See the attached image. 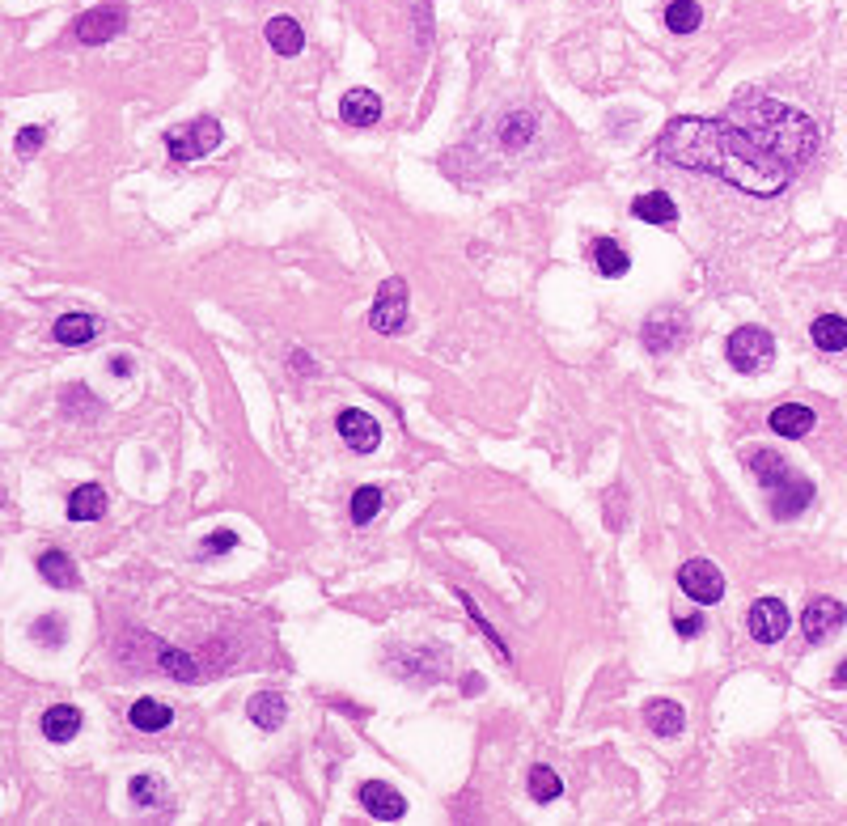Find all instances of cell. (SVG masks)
<instances>
[{
    "label": "cell",
    "instance_id": "1",
    "mask_svg": "<svg viewBox=\"0 0 847 826\" xmlns=\"http://www.w3.org/2000/svg\"><path fill=\"white\" fill-rule=\"evenodd\" d=\"M653 157H661L665 166L716 174L729 187L759 195V200L780 195L792 183V174H797L780 157H771L767 149L754 145L729 119H699V115H678L665 123V132L653 145Z\"/></svg>",
    "mask_w": 847,
    "mask_h": 826
},
{
    "label": "cell",
    "instance_id": "2",
    "mask_svg": "<svg viewBox=\"0 0 847 826\" xmlns=\"http://www.w3.org/2000/svg\"><path fill=\"white\" fill-rule=\"evenodd\" d=\"M725 119L733 128H742L759 149L780 157L788 170H801L822 145L818 123L805 111H797V106H788V102H776V98H763V94L737 98L725 111Z\"/></svg>",
    "mask_w": 847,
    "mask_h": 826
},
{
    "label": "cell",
    "instance_id": "3",
    "mask_svg": "<svg viewBox=\"0 0 847 826\" xmlns=\"http://www.w3.org/2000/svg\"><path fill=\"white\" fill-rule=\"evenodd\" d=\"M216 145H221V123H216L212 115L195 119V123H183V128H174V132L166 136L170 161H183V166H191V161L208 157Z\"/></svg>",
    "mask_w": 847,
    "mask_h": 826
},
{
    "label": "cell",
    "instance_id": "4",
    "mask_svg": "<svg viewBox=\"0 0 847 826\" xmlns=\"http://www.w3.org/2000/svg\"><path fill=\"white\" fill-rule=\"evenodd\" d=\"M725 352H729V365L733 369L763 373L771 365V356H776V339H771V331H763V327H742V331L729 335Z\"/></svg>",
    "mask_w": 847,
    "mask_h": 826
},
{
    "label": "cell",
    "instance_id": "5",
    "mask_svg": "<svg viewBox=\"0 0 847 826\" xmlns=\"http://www.w3.org/2000/svg\"><path fill=\"white\" fill-rule=\"evenodd\" d=\"M678 589L699 606H716L725 598V572L712 560H687L678 568Z\"/></svg>",
    "mask_w": 847,
    "mask_h": 826
},
{
    "label": "cell",
    "instance_id": "6",
    "mask_svg": "<svg viewBox=\"0 0 847 826\" xmlns=\"http://www.w3.org/2000/svg\"><path fill=\"white\" fill-rule=\"evenodd\" d=\"M369 327L377 335H399L407 327V280L390 276L382 284V293H377L373 310H369Z\"/></svg>",
    "mask_w": 847,
    "mask_h": 826
},
{
    "label": "cell",
    "instance_id": "7",
    "mask_svg": "<svg viewBox=\"0 0 847 826\" xmlns=\"http://www.w3.org/2000/svg\"><path fill=\"white\" fill-rule=\"evenodd\" d=\"M123 26H128V9H123V5H98V9H89V13L77 17L72 34H77V43L98 47V43H106V39H115Z\"/></svg>",
    "mask_w": 847,
    "mask_h": 826
},
{
    "label": "cell",
    "instance_id": "8",
    "mask_svg": "<svg viewBox=\"0 0 847 826\" xmlns=\"http://www.w3.org/2000/svg\"><path fill=\"white\" fill-rule=\"evenodd\" d=\"M843 619H847L843 602H835V598H809V606L801 610V632H805L809 644H826L843 627Z\"/></svg>",
    "mask_w": 847,
    "mask_h": 826
},
{
    "label": "cell",
    "instance_id": "9",
    "mask_svg": "<svg viewBox=\"0 0 847 826\" xmlns=\"http://www.w3.org/2000/svg\"><path fill=\"white\" fill-rule=\"evenodd\" d=\"M788 606L780 598H759L750 606V615H746V627H750V636L759 640V644H780L788 636Z\"/></svg>",
    "mask_w": 847,
    "mask_h": 826
},
{
    "label": "cell",
    "instance_id": "10",
    "mask_svg": "<svg viewBox=\"0 0 847 826\" xmlns=\"http://www.w3.org/2000/svg\"><path fill=\"white\" fill-rule=\"evenodd\" d=\"M339 437H344L348 450L356 454H373L377 445H382V424H377L369 411H360V407H348V411H339Z\"/></svg>",
    "mask_w": 847,
    "mask_h": 826
},
{
    "label": "cell",
    "instance_id": "11",
    "mask_svg": "<svg viewBox=\"0 0 847 826\" xmlns=\"http://www.w3.org/2000/svg\"><path fill=\"white\" fill-rule=\"evenodd\" d=\"M682 339H687V318H682L678 310H657L644 322V348L648 352L665 356V352H674Z\"/></svg>",
    "mask_w": 847,
    "mask_h": 826
},
{
    "label": "cell",
    "instance_id": "12",
    "mask_svg": "<svg viewBox=\"0 0 847 826\" xmlns=\"http://www.w3.org/2000/svg\"><path fill=\"white\" fill-rule=\"evenodd\" d=\"M356 797H360V805H365L373 818H382V822H399V818L407 814V801L394 793L390 784H382V780H365Z\"/></svg>",
    "mask_w": 847,
    "mask_h": 826
},
{
    "label": "cell",
    "instance_id": "13",
    "mask_svg": "<svg viewBox=\"0 0 847 826\" xmlns=\"http://www.w3.org/2000/svg\"><path fill=\"white\" fill-rule=\"evenodd\" d=\"M809 505H814V483H809V479L792 475L788 483H780V488L771 492V513H776L780 522H788V517H801Z\"/></svg>",
    "mask_w": 847,
    "mask_h": 826
},
{
    "label": "cell",
    "instance_id": "14",
    "mask_svg": "<svg viewBox=\"0 0 847 826\" xmlns=\"http://www.w3.org/2000/svg\"><path fill=\"white\" fill-rule=\"evenodd\" d=\"M767 424H771V433H780V437H788V441H801V437L814 433L818 416H814V411H809L805 403H780V407L767 416Z\"/></svg>",
    "mask_w": 847,
    "mask_h": 826
},
{
    "label": "cell",
    "instance_id": "15",
    "mask_svg": "<svg viewBox=\"0 0 847 826\" xmlns=\"http://www.w3.org/2000/svg\"><path fill=\"white\" fill-rule=\"evenodd\" d=\"M339 119H344L348 128H373V123L382 119V98H377L373 89H348L344 102H339Z\"/></svg>",
    "mask_w": 847,
    "mask_h": 826
},
{
    "label": "cell",
    "instance_id": "16",
    "mask_svg": "<svg viewBox=\"0 0 847 826\" xmlns=\"http://www.w3.org/2000/svg\"><path fill=\"white\" fill-rule=\"evenodd\" d=\"M644 725L657 733V738H678L687 729V712L674 699H648L644 704Z\"/></svg>",
    "mask_w": 847,
    "mask_h": 826
},
{
    "label": "cell",
    "instance_id": "17",
    "mask_svg": "<svg viewBox=\"0 0 847 826\" xmlns=\"http://www.w3.org/2000/svg\"><path fill=\"white\" fill-rule=\"evenodd\" d=\"M81 725H85V716L72 704H51L43 712V738L47 742H72L81 733Z\"/></svg>",
    "mask_w": 847,
    "mask_h": 826
},
{
    "label": "cell",
    "instance_id": "18",
    "mask_svg": "<svg viewBox=\"0 0 847 826\" xmlns=\"http://www.w3.org/2000/svg\"><path fill=\"white\" fill-rule=\"evenodd\" d=\"M746 462H750V471H754V479L763 483L767 492H776L780 483H788L792 479V471H788V462L776 454V450H750L746 454Z\"/></svg>",
    "mask_w": 847,
    "mask_h": 826
},
{
    "label": "cell",
    "instance_id": "19",
    "mask_svg": "<svg viewBox=\"0 0 847 826\" xmlns=\"http://www.w3.org/2000/svg\"><path fill=\"white\" fill-rule=\"evenodd\" d=\"M102 513H106L102 483H81V488L68 496V522H98Z\"/></svg>",
    "mask_w": 847,
    "mask_h": 826
},
{
    "label": "cell",
    "instance_id": "20",
    "mask_svg": "<svg viewBox=\"0 0 847 826\" xmlns=\"http://www.w3.org/2000/svg\"><path fill=\"white\" fill-rule=\"evenodd\" d=\"M128 721H132L140 733H161V729L174 725V708L161 704V699H136V704L128 708Z\"/></svg>",
    "mask_w": 847,
    "mask_h": 826
},
{
    "label": "cell",
    "instance_id": "21",
    "mask_svg": "<svg viewBox=\"0 0 847 826\" xmlns=\"http://www.w3.org/2000/svg\"><path fill=\"white\" fill-rule=\"evenodd\" d=\"M632 217L648 221V225H674L678 221V204L665 191H648L632 200Z\"/></svg>",
    "mask_w": 847,
    "mask_h": 826
},
{
    "label": "cell",
    "instance_id": "22",
    "mask_svg": "<svg viewBox=\"0 0 847 826\" xmlns=\"http://www.w3.org/2000/svg\"><path fill=\"white\" fill-rule=\"evenodd\" d=\"M39 577L47 585H56V589H77L81 585V572H77V564H72L64 551H43L39 555Z\"/></svg>",
    "mask_w": 847,
    "mask_h": 826
},
{
    "label": "cell",
    "instance_id": "23",
    "mask_svg": "<svg viewBox=\"0 0 847 826\" xmlns=\"http://www.w3.org/2000/svg\"><path fill=\"white\" fill-rule=\"evenodd\" d=\"M51 335H56V344H64V348H81L98 335V318L94 314H64L56 327H51Z\"/></svg>",
    "mask_w": 847,
    "mask_h": 826
},
{
    "label": "cell",
    "instance_id": "24",
    "mask_svg": "<svg viewBox=\"0 0 847 826\" xmlns=\"http://www.w3.org/2000/svg\"><path fill=\"white\" fill-rule=\"evenodd\" d=\"M267 43H272V51H280V56H301L305 30L293 22V17H272V22H267Z\"/></svg>",
    "mask_w": 847,
    "mask_h": 826
},
{
    "label": "cell",
    "instance_id": "25",
    "mask_svg": "<svg viewBox=\"0 0 847 826\" xmlns=\"http://www.w3.org/2000/svg\"><path fill=\"white\" fill-rule=\"evenodd\" d=\"M246 712H250V721H255L259 729H280L284 725V716H288V708H284V695H276V691H259L255 699L246 704Z\"/></svg>",
    "mask_w": 847,
    "mask_h": 826
},
{
    "label": "cell",
    "instance_id": "26",
    "mask_svg": "<svg viewBox=\"0 0 847 826\" xmlns=\"http://www.w3.org/2000/svg\"><path fill=\"white\" fill-rule=\"evenodd\" d=\"M809 339H814V348H822V352H843L847 348V318H839V314L814 318Z\"/></svg>",
    "mask_w": 847,
    "mask_h": 826
},
{
    "label": "cell",
    "instance_id": "27",
    "mask_svg": "<svg viewBox=\"0 0 847 826\" xmlns=\"http://www.w3.org/2000/svg\"><path fill=\"white\" fill-rule=\"evenodd\" d=\"M593 267H598L602 276L619 280V276H627V267H632V259H627V250H623L619 242L598 238V242H593Z\"/></svg>",
    "mask_w": 847,
    "mask_h": 826
},
{
    "label": "cell",
    "instance_id": "28",
    "mask_svg": "<svg viewBox=\"0 0 847 826\" xmlns=\"http://www.w3.org/2000/svg\"><path fill=\"white\" fill-rule=\"evenodd\" d=\"M128 793H132V805H140V810H166L170 805L166 784H161V776H149V771L128 784Z\"/></svg>",
    "mask_w": 847,
    "mask_h": 826
},
{
    "label": "cell",
    "instance_id": "29",
    "mask_svg": "<svg viewBox=\"0 0 847 826\" xmlns=\"http://www.w3.org/2000/svg\"><path fill=\"white\" fill-rule=\"evenodd\" d=\"M665 26L674 34H691L704 26V9H699L695 0H670V5H665Z\"/></svg>",
    "mask_w": 847,
    "mask_h": 826
},
{
    "label": "cell",
    "instance_id": "30",
    "mask_svg": "<svg viewBox=\"0 0 847 826\" xmlns=\"http://www.w3.org/2000/svg\"><path fill=\"white\" fill-rule=\"evenodd\" d=\"M530 797H534L538 805L560 801V797H564V780L555 776L551 767H534V771H530Z\"/></svg>",
    "mask_w": 847,
    "mask_h": 826
},
{
    "label": "cell",
    "instance_id": "31",
    "mask_svg": "<svg viewBox=\"0 0 847 826\" xmlns=\"http://www.w3.org/2000/svg\"><path fill=\"white\" fill-rule=\"evenodd\" d=\"M157 666L166 670V674H174V678H183V682H195V678H200V666H195L191 657L166 649V644H157Z\"/></svg>",
    "mask_w": 847,
    "mask_h": 826
},
{
    "label": "cell",
    "instance_id": "32",
    "mask_svg": "<svg viewBox=\"0 0 847 826\" xmlns=\"http://www.w3.org/2000/svg\"><path fill=\"white\" fill-rule=\"evenodd\" d=\"M377 509H382V488H356V496H352V522L356 526H369L373 517H377Z\"/></svg>",
    "mask_w": 847,
    "mask_h": 826
},
{
    "label": "cell",
    "instance_id": "33",
    "mask_svg": "<svg viewBox=\"0 0 847 826\" xmlns=\"http://www.w3.org/2000/svg\"><path fill=\"white\" fill-rule=\"evenodd\" d=\"M458 598L466 602V615H471V619L479 623V632H483V636H488V644H492V649H496V653H500V657H504V661H509V666H513V653H509V649H504V640L496 636V627H492L488 619H483V615H479V606H475L471 598H466V594H458Z\"/></svg>",
    "mask_w": 847,
    "mask_h": 826
},
{
    "label": "cell",
    "instance_id": "34",
    "mask_svg": "<svg viewBox=\"0 0 847 826\" xmlns=\"http://www.w3.org/2000/svg\"><path fill=\"white\" fill-rule=\"evenodd\" d=\"M43 145H47V128H43V123H30V128L17 132V157H34Z\"/></svg>",
    "mask_w": 847,
    "mask_h": 826
},
{
    "label": "cell",
    "instance_id": "35",
    "mask_svg": "<svg viewBox=\"0 0 847 826\" xmlns=\"http://www.w3.org/2000/svg\"><path fill=\"white\" fill-rule=\"evenodd\" d=\"M534 136V115H513L504 119V145H521V140Z\"/></svg>",
    "mask_w": 847,
    "mask_h": 826
},
{
    "label": "cell",
    "instance_id": "36",
    "mask_svg": "<svg viewBox=\"0 0 847 826\" xmlns=\"http://www.w3.org/2000/svg\"><path fill=\"white\" fill-rule=\"evenodd\" d=\"M30 632H34V636H39V640L47 644V649H60V644H64V623H60L56 615H47V619H39V623H34V627H30Z\"/></svg>",
    "mask_w": 847,
    "mask_h": 826
},
{
    "label": "cell",
    "instance_id": "37",
    "mask_svg": "<svg viewBox=\"0 0 847 826\" xmlns=\"http://www.w3.org/2000/svg\"><path fill=\"white\" fill-rule=\"evenodd\" d=\"M233 547H238V534H233V530H216L212 538H204L200 551H204V555H225V551H233Z\"/></svg>",
    "mask_w": 847,
    "mask_h": 826
},
{
    "label": "cell",
    "instance_id": "38",
    "mask_svg": "<svg viewBox=\"0 0 847 826\" xmlns=\"http://www.w3.org/2000/svg\"><path fill=\"white\" fill-rule=\"evenodd\" d=\"M674 632L682 640H695L699 632H704V615H674Z\"/></svg>",
    "mask_w": 847,
    "mask_h": 826
},
{
    "label": "cell",
    "instance_id": "39",
    "mask_svg": "<svg viewBox=\"0 0 847 826\" xmlns=\"http://www.w3.org/2000/svg\"><path fill=\"white\" fill-rule=\"evenodd\" d=\"M293 369H297V373H318L314 356H305V352H293Z\"/></svg>",
    "mask_w": 847,
    "mask_h": 826
},
{
    "label": "cell",
    "instance_id": "40",
    "mask_svg": "<svg viewBox=\"0 0 847 826\" xmlns=\"http://www.w3.org/2000/svg\"><path fill=\"white\" fill-rule=\"evenodd\" d=\"M111 373H115V377H128V373H132V361H128V356H115V361H111Z\"/></svg>",
    "mask_w": 847,
    "mask_h": 826
},
{
    "label": "cell",
    "instance_id": "41",
    "mask_svg": "<svg viewBox=\"0 0 847 826\" xmlns=\"http://www.w3.org/2000/svg\"><path fill=\"white\" fill-rule=\"evenodd\" d=\"M835 687H847V661H843L839 674H835Z\"/></svg>",
    "mask_w": 847,
    "mask_h": 826
}]
</instances>
